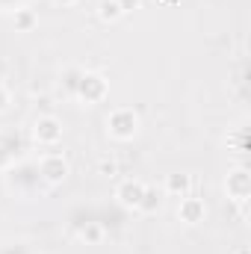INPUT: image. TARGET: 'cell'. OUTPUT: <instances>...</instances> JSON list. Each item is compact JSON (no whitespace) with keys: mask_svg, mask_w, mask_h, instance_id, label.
<instances>
[{"mask_svg":"<svg viewBox=\"0 0 251 254\" xmlns=\"http://www.w3.org/2000/svg\"><path fill=\"white\" fill-rule=\"evenodd\" d=\"M136 127H139V119H136V113H130V110H116V113L107 119V130H110L116 139H130V136L136 133Z\"/></svg>","mask_w":251,"mask_h":254,"instance_id":"1","label":"cell"},{"mask_svg":"<svg viewBox=\"0 0 251 254\" xmlns=\"http://www.w3.org/2000/svg\"><path fill=\"white\" fill-rule=\"evenodd\" d=\"M104 92H107L104 77H98V74H83V80H80V95H83L89 104H92V101H101Z\"/></svg>","mask_w":251,"mask_h":254,"instance_id":"2","label":"cell"},{"mask_svg":"<svg viewBox=\"0 0 251 254\" xmlns=\"http://www.w3.org/2000/svg\"><path fill=\"white\" fill-rule=\"evenodd\" d=\"M116 195H119V201H122L125 207H139V204H142V195H145V187H142L139 181H125Z\"/></svg>","mask_w":251,"mask_h":254,"instance_id":"3","label":"cell"},{"mask_svg":"<svg viewBox=\"0 0 251 254\" xmlns=\"http://www.w3.org/2000/svg\"><path fill=\"white\" fill-rule=\"evenodd\" d=\"M42 175H45L51 184H60L65 175H68V163H65L63 157H57V154H54V157H45V160H42Z\"/></svg>","mask_w":251,"mask_h":254,"instance_id":"4","label":"cell"},{"mask_svg":"<svg viewBox=\"0 0 251 254\" xmlns=\"http://www.w3.org/2000/svg\"><path fill=\"white\" fill-rule=\"evenodd\" d=\"M60 136H63V127L57 125V119H39L36 122V139L39 142L54 145V142H60Z\"/></svg>","mask_w":251,"mask_h":254,"instance_id":"5","label":"cell"},{"mask_svg":"<svg viewBox=\"0 0 251 254\" xmlns=\"http://www.w3.org/2000/svg\"><path fill=\"white\" fill-rule=\"evenodd\" d=\"M201 216H204V204H201V201L187 198V201L181 204V219H184V222H189V225H192V222H198Z\"/></svg>","mask_w":251,"mask_h":254,"instance_id":"6","label":"cell"},{"mask_svg":"<svg viewBox=\"0 0 251 254\" xmlns=\"http://www.w3.org/2000/svg\"><path fill=\"white\" fill-rule=\"evenodd\" d=\"M125 12H122V6H119V0H101V18L104 21H119Z\"/></svg>","mask_w":251,"mask_h":254,"instance_id":"7","label":"cell"},{"mask_svg":"<svg viewBox=\"0 0 251 254\" xmlns=\"http://www.w3.org/2000/svg\"><path fill=\"white\" fill-rule=\"evenodd\" d=\"M15 24H18V30H33V24H36V15L30 12V9H18L15 12Z\"/></svg>","mask_w":251,"mask_h":254,"instance_id":"8","label":"cell"},{"mask_svg":"<svg viewBox=\"0 0 251 254\" xmlns=\"http://www.w3.org/2000/svg\"><path fill=\"white\" fill-rule=\"evenodd\" d=\"M166 187H169V192H181V195H187L189 192V178L187 175H172Z\"/></svg>","mask_w":251,"mask_h":254,"instance_id":"9","label":"cell"},{"mask_svg":"<svg viewBox=\"0 0 251 254\" xmlns=\"http://www.w3.org/2000/svg\"><path fill=\"white\" fill-rule=\"evenodd\" d=\"M83 240H89V243H98V240H101V228H98V225H89V228L83 231Z\"/></svg>","mask_w":251,"mask_h":254,"instance_id":"10","label":"cell"},{"mask_svg":"<svg viewBox=\"0 0 251 254\" xmlns=\"http://www.w3.org/2000/svg\"><path fill=\"white\" fill-rule=\"evenodd\" d=\"M119 6H122V12H127V9H136L139 0H119Z\"/></svg>","mask_w":251,"mask_h":254,"instance_id":"11","label":"cell"},{"mask_svg":"<svg viewBox=\"0 0 251 254\" xmlns=\"http://www.w3.org/2000/svg\"><path fill=\"white\" fill-rule=\"evenodd\" d=\"M101 169H104V172H110V175H113V172H116V166H113V163H107V160H104V163H101Z\"/></svg>","mask_w":251,"mask_h":254,"instance_id":"12","label":"cell"},{"mask_svg":"<svg viewBox=\"0 0 251 254\" xmlns=\"http://www.w3.org/2000/svg\"><path fill=\"white\" fill-rule=\"evenodd\" d=\"M57 3H63V6H71V3H77V0H57Z\"/></svg>","mask_w":251,"mask_h":254,"instance_id":"13","label":"cell"}]
</instances>
